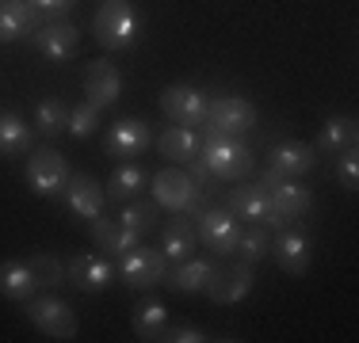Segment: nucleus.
<instances>
[{
  "label": "nucleus",
  "mask_w": 359,
  "mask_h": 343,
  "mask_svg": "<svg viewBox=\"0 0 359 343\" xmlns=\"http://www.w3.org/2000/svg\"><path fill=\"white\" fill-rule=\"evenodd\" d=\"M260 187H264V195H268V214H264V225L268 229H287L290 221H298L313 202L310 187L294 183V179L279 176V172H271V168L260 172Z\"/></svg>",
  "instance_id": "nucleus-1"
},
{
  "label": "nucleus",
  "mask_w": 359,
  "mask_h": 343,
  "mask_svg": "<svg viewBox=\"0 0 359 343\" xmlns=\"http://www.w3.org/2000/svg\"><path fill=\"white\" fill-rule=\"evenodd\" d=\"M199 160L210 168V176H218V179H245V176H252V153H249V145L241 141V137H233V134H218V130H207V137L199 141Z\"/></svg>",
  "instance_id": "nucleus-2"
},
{
  "label": "nucleus",
  "mask_w": 359,
  "mask_h": 343,
  "mask_svg": "<svg viewBox=\"0 0 359 343\" xmlns=\"http://www.w3.org/2000/svg\"><path fill=\"white\" fill-rule=\"evenodd\" d=\"M149 183H153V202L172 214H199L210 195L187 176V168H161L157 176H149Z\"/></svg>",
  "instance_id": "nucleus-3"
},
{
  "label": "nucleus",
  "mask_w": 359,
  "mask_h": 343,
  "mask_svg": "<svg viewBox=\"0 0 359 343\" xmlns=\"http://www.w3.org/2000/svg\"><path fill=\"white\" fill-rule=\"evenodd\" d=\"M142 20L130 0H107L96 12V38L104 50H130L138 42Z\"/></svg>",
  "instance_id": "nucleus-4"
},
{
  "label": "nucleus",
  "mask_w": 359,
  "mask_h": 343,
  "mask_svg": "<svg viewBox=\"0 0 359 343\" xmlns=\"http://www.w3.org/2000/svg\"><path fill=\"white\" fill-rule=\"evenodd\" d=\"M69 160L62 157L57 149H35V157L27 160V187L42 199H62L65 183H69Z\"/></svg>",
  "instance_id": "nucleus-5"
},
{
  "label": "nucleus",
  "mask_w": 359,
  "mask_h": 343,
  "mask_svg": "<svg viewBox=\"0 0 359 343\" xmlns=\"http://www.w3.org/2000/svg\"><path fill=\"white\" fill-rule=\"evenodd\" d=\"M115 274H123V282H126V286H134V290H149V286H157V282H165L168 255L161 252V248H138V244H134V248H126V252H123Z\"/></svg>",
  "instance_id": "nucleus-6"
},
{
  "label": "nucleus",
  "mask_w": 359,
  "mask_h": 343,
  "mask_svg": "<svg viewBox=\"0 0 359 343\" xmlns=\"http://www.w3.org/2000/svg\"><path fill=\"white\" fill-rule=\"evenodd\" d=\"M195 233L199 240L210 248L215 255H233L237 248V237H241V225H237V218L229 210H222V206L207 202L199 214H195Z\"/></svg>",
  "instance_id": "nucleus-7"
},
{
  "label": "nucleus",
  "mask_w": 359,
  "mask_h": 343,
  "mask_svg": "<svg viewBox=\"0 0 359 343\" xmlns=\"http://www.w3.org/2000/svg\"><path fill=\"white\" fill-rule=\"evenodd\" d=\"M27 316L46 340H76V316H73V309L65 302H57V298H50V294L31 298Z\"/></svg>",
  "instance_id": "nucleus-8"
},
{
  "label": "nucleus",
  "mask_w": 359,
  "mask_h": 343,
  "mask_svg": "<svg viewBox=\"0 0 359 343\" xmlns=\"http://www.w3.org/2000/svg\"><path fill=\"white\" fill-rule=\"evenodd\" d=\"M207 96H203L199 88H191V84H172V88H165V96H161V111L168 115V122L176 126H207Z\"/></svg>",
  "instance_id": "nucleus-9"
},
{
  "label": "nucleus",
  "mask_w": 359,
  "mask_h": 343,
  "mask_svg": "<svg viewBox=\"0 0 359 343\" xmlns=\"http://www.w3.org/2000/svg\"><path fill=\"white\" fill-rule=\"evenodd\" d=\"M31 42H35V50L42 57H50V62H65V57H73L76 50H81V31H76V23L54 15V20H46L42 27H35Z\"/></svg>",
  "instance_id": "nucleus-10"
},
{
  "label": "nucleus",
  "mask_w": 359,
  "mask_h": 343,
  "mask_svg": "<svg viewBox=\"0 0 359 343\" xmlns=\"http://www.w3.org/2000/svg\"><path fill=\"white\" fill-rule=\"evenodd\" d=\"M256 126V107L241 96H222L207 107V130H218V134H245Z\"/></svg>",
  "instance_id": "nucleus-11"
},
{
  "label": "nucleus",
  "mask_w": 359,
  "mask_h": 343,
  "mask_svg": "<svg viewBox=\"0 0 359 343\" xmlns=\"http://www.w3.org/2000/svg\"><path fill=\"white\" fill-rule=\"evenodd\" d=\"M65 279L81 294H104L111 282H115V263L104 260V255H76V260L65 263Z\"/></svg>",
  "instance_id": "nucleus-12"
},
{
  "label": "nucleus",
  "mask_w": 359,
  "mask_h": 343,
  "mask_svg": "<svg viewBox=\"0 0 359 343\" xmlns=\"http://www.w3.org/2000/svg\"><path fill=\"white\" fill-rule=\"evenodd\" d=\"M149 141H153V134H149V126H145L142 118H118V122L107 130V137H104V153L115 157V160H126V157L145 153Z\"/></svg>",
  "instance_id": "nucleus-13"
},
{
  "label": "nucleus",
  "mask_w": 359,
  "mask_h": 343,
  "mask_svg": "<svg viewBox=\"0 0 359 343\" xmlns=\"http://www.w3.org/2000/svg\"><path fill=\"white\" fill-rule=\"evenodd\" d=\"M271 255H276V263H279V271L290 274V279H298V274H306L310 271V260H313V252H310V237L306 233H298V229H279V237L271 240Z\"/></svg>",
  "instance_id": "nucleus-14"
},
{
  "label": "nucleus",
  "mask_w": 359,
  "mask_h": 343,
  "mask_svg": "<svg viewBox=\"0 0 359 343\" xmlns=\"http://www.w3.org/2000/svg\"><path fill=\"white\" fill-rule=\"evenodd\" d=\"M207 294L215 305H237L252 294V263H233L226 271H215L207 282Z\"/></svg>",
  "instance_id": "nucleus-15"
},
{
  "label": "nucleus",
  "mask_w": 359,
  "mask_h": 343,
  "mask_svg": "<svg viewBox=\"0 0 359 343\" xmlns=\"http://www.w3.org/2000/svg\"><path fill=\"white\" fill-rule=\"evenodd\" d=\"M118 92H123V76L111 62H92L84 69V96H88L92 107H115Z\"/></svg>",
  "instance_id": "nucleus-16"
},
{
  "label": "nucleus",
  "mask_w": 359,
  "mask_h": 343,
  "mask_svg": "<svg viewBox=\"0 0 359 343\" xmlns=\"http://www.w3.org/2000/svg\"><path fill=\"white\" fill-rule=\"evenodd\" d=\"M313 164H318V149L306 145V141H279V145H271V153H268V168L279 172V176H287V179L306 176Z\"/></svg>",
  "instance_id": "nucleus-17"
},
{
  "label": "nucleus",
  "mask_w": 359,
  "mask_h": 343,
  "mask_svg": "<svg viewBox=\"0 0 359 343\" xmlns=\"http://www.w3.org/2000/svg\"><path fill=\"white\" fill-rule=\"evenodd\" d=\"M104 187L96 183V179L88 176V172H73L69 183H65V202H69V210L76 214V218L92 221L100 218V210H104Z\"/></svg>",
  "instance_id": "nucleus-18"
},
{
  "label": "nucleus",
  "mask_w": 359,
  "mask_h": 343,
  "mask_svg": "<svg viewBox=\"0 0 359 343\" xmlns=\"http://www.w3.org/2000/svg\"><path fill=\"white\" fill-rule=\"evenodd\" d=\"M46 23V15L35 4H23V0H0V42H15L27 31H35Z\"/></svg>",
  "instance_id": "nucleus-19"
},
{
  "label": "nucleus",
  "mask_w": 359,
  "mask_h": 343,
  "mask_svg": "<svg viewBox=\"0 0 359 343\" xmlns=\"http://www.w3.org/2000/svg\"><path fill=\"white\" fill-rule=\"evenodd\" d=\"M39 282H35V271H31L27 260H4L0 263V294L8 298V302H20L27 305L31 298H35Z\"/></svg>",
  "instance_id": "nucleus-20"
},
{
  "label": "nucleus",
  "mask_w": 359,
  "mask_h": 343,
  "mask_svg": "<svg viewBox=\"0 0 359 343\" xmlns=\"http://www.w3.org/2000/svg\"><path fill=\"white\" fill-rule=\"evenodd\" d=\"M226 210L241 221H252V225H264V214H268V195H264L260 183H237L226 199Z\"/></svg>",
  "instance_id": "nucleus-21"
},
{
  "label": "nucleus",
  "mask_w": 359,
  "mask_h": 343,
  "mask_svg": "<svg viewBox=\"0 0 359 343\" xmlns=\"http://www.w3.org/2000/svg\"><path fill=\"white\" fill-rule=\"evenodd\" d=\"M195 244H199V233H195V221L187 218V214H176L172 221L165 225V233H161V252L168 255V260H187V255L195 252Z\"/></svg>",
  "instance_id": "nucleus-22"
},
{
  "label": "nucleus",
  "mask_w": 359,
  "mask_h": 343,
  "mask_svg": "<svg viewBox=\"0 0 359 343\" xmlns=\"http://www.w3.org/2000/svg\"><path fill=\"white\" fill-rule=\"evenodd\" d=\"M215 263L210 260H180V267L176 271H168L165 274V282H168V290H176V294H195V290H207V282L215 279Z\"/></svg>",
  "instance_id": "nucleus-23"
},
{
  "label": "nucleus",
  "mask_w": 359,
  "mask_h": 343,
  "mask_svg": "<svg viewBox=\"0 0 359 343\" xmlns=\"http://www.w3.org/2000/svg\"><path fill=\"white\" fill-rule=\"evenodd\" d=\"M157 149H161V157L172 160V164H187L191 157H199V137H195L191 126H168V130L157 137Z\"/></svg>",
  "instance_id": "nucleus-24"
},
{
  "label": "nucleus",
  "mask_w": 359,
  "mask_h": 343,
  "mask_svg": "<svg viewBox=\"0 0 359 343\" xmlns=\"http://www.w3.org/2000/svg\"><path fill=\"white\" fill-rule=\"evenodd\" d=\"M355 141H359V130H355V118H344V115H332L329 122L321 126V134H318V145L313 149H321V153H344V149H355Z\"/></svg>",
  "instance_id": "nucleus-25"
},
{
  "label": "nucleus",
  "mask_w": 359,
  "mask_h": 343,
  "mask_svg": "<svg viewBox=\"0 0 359 343\" xmlns=\"http://www.w3.org/2000/svg\"><path fill=\"white\" fill-rule=\"evenodd\" d=\"M168 328V309L165 302H157V298H142L138 305H134V336L153 343L161 340V332Z\"/></svg>",
  "instance_id": "nucleus-26"
},
{
  "label": "nucleus",
  "mask_w": 359,
  "mask_h": 343,
  "mask_svg": "<svg viewBox=\"0 0 359 343\" xmlns=\"http://www.w3.org/2000/svg\"><path fill=\"white\" fill-rule=\"evenodd\" d=\"M145 183H149V172H145L142 164H123L115 168V176L107 179V199L111 202H126V199H138V195L145 191Z\"/></svg>",
  "instance_id": "nucleus-27"
},
{
  "label": "nucleus",
  "mask_w": 359,
  "mask_h": 343,
  "mask_svg": "<svg viewBox=\"0 0 359 343\" xmlns=\"http://www.w3.org/2000/svg\"><path fill=\"white\" fill-rule=\"evenodd\" d=\"M31 149V130L15 111H0V157L12 160Z\"/></svg>",
  "instance_id": "nucleus-28"
},
{
  "label": "nucleus",
  "mask_w": 359,
  "mask_h": 343,
  "mask_svg": "<svg viewBox=\"0 0 359 343\" xmlns=\"http://www.w3.org/2000/svg\"><path fill=\"white\" fill-rule=\"evenodd\" d=\"M92 240H96V244H104L107 252H118V255H123L126 248L138 244V237H134L118 218L115 221H111V218H92Z\"/></svg>",
  "instance_id": "nucleus-29"
},
{
  "label": "nucleus",
  "mask_w": 359,
  "mask_h": 343,
  "mask_svg": "<svg viewBox=\"0 0 359 343\" xmlns=\"http://www.w3.org/2000/svg\"><path fill=\"white\" fill-rule=\"evenodd\" d=\"M65 122H69V103L57 99V96H46L35 103V130L42 137H57L65 130Z\"/></svg>",
  "instance_id": "nucleus-30"
},
{
  "label": "nucleus",
  "mask_w": 359,
  "mask_h": 343,
  "mask_svg": "<svg viewBox=\"0 0 359 343\" xmlns=\"http://www.w3.org/2000/svg\"><path fill=\"white\" fill-rule=\"evenodd\" d=\"M237 255H241V263H260L271 255V233L264 225H252V229H241V237H237Z\"/></svg>",
  "instance_id": "nucleus-31"
},
{
  "label": "nucleus",
  "mask_w": 359,
  "mask_h": 343,
  "mask_svg": "<svg viewBox=\"0 0 359 343\" xmlns=\"http://www.w3.org/2000/svg\"><path fill=\"white\" fill-rule=\"evenodd\" d=\"M157 202H134V206H123V214H118V221H123L126 229H130L134 237H149L153 229H157Z\"/></svg>",
  "instance_id": "nucleus-32"
},
{
  "label": "nucleus",
  "mask_w": 359,
  "mask_h": 343,
  "mask_svg": "<svg viewBox=\"0 0 359 343\" xmlns=\"http://www.w3.org/2000/svg\"><path fill=\"white\" fill-rule=\"evenodd\" d=\"M27 263H31V271H35L39 290H57V286L65 282V267H62V260H57V255H50V252H35Z\"/></svg>",
  "instance_id": "nucleus-33"
},
{
  "label": "nucleus",
  "mask_w": 359,
  "mask_h": 343,
  "mask_svg": "<svg viewBox=\"0 0 359 343\" xmlns=\"http://www.w3.org/2000/svg\"><path fill=\"white\" fill-rule=\"evenodd\" d=\"M65 130H69L76 141H84V137H92L100 130V107H92L88 99L69 107V122H65Z\"/></svg>",
  "instance_id": "nucleus-34"
},
{
  "label": "nucleus",
  "mask_w": 359,
  "mask_h": 343,
  "mask_svg": "<svg viewBox=\"0 0 359 343\" xmlns=\"http://www.w3.org/2000/svg\"><path fill=\"white\" fill-rule=\"evenodd\" d=\"M332 176H337L340 183L348 187V191H355V187H359V157H355V149L337 153V164H332Z\"/></svg>",
  "instance_id": "nucleus-35"
},
{
  "label": "nucleus",
  "mask_w": 359,
  "mask_h": 343,
  "mask_svg": "<svg viewBox=\"0 0 359 343\" xmlns=\"http://www.w3.org/2000/svg\"><path fill=\"white\" fill-rule=\"evenodd\" d=\"M161 340H172V343H203V340H207V332L195 328V324H176V328H165V332H161Z\"/></svg>",
  "instance_id": "nucleus-36"
},
{
  "label": "nucleus",
  "mask_w": 359,
  "mask_h": 343,
  "mask_svg": "<svg viewBox=\"0 0 359 343\" xmlns=\"http://www.w3.org/2000/svg\"><path fill=\"white\" fill-rule=\"evenodd\" d=\"M23 4H35L46 20H54V15H65L69 8L76 4V0H23Z\"/></svg>",
  "instance_id": "nucleus-37"
}]
</instances>
